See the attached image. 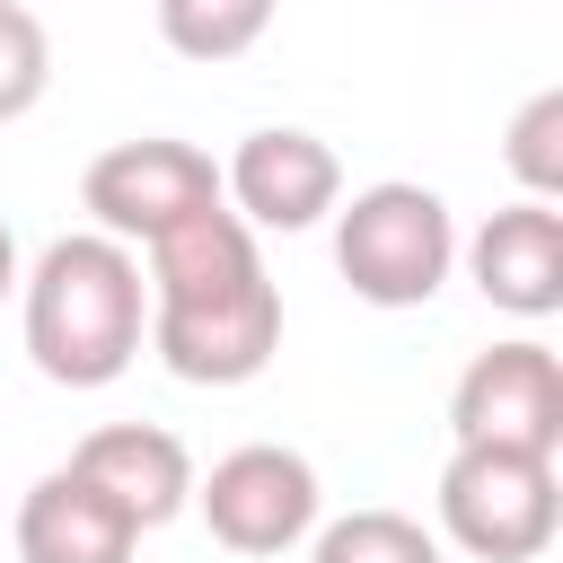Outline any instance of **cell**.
Instances as JSON below:
<instances>
[{
	"label": "cell",
	"instance_id": "cell-1",
	"mask_svg": "<svg viewBox=\"0 0 563 563\" xmlns=\"http://www.w3.org/2000/svg\"><path fill=\"white\" fill-rule=\"evenodd\" d=\"M150 352L185 387H246L282 352V282L229 202L150 238Z\"/></svg>",
	"mask_w": 563,
	"mask_h": 563
},
{
	"label": "cell",
	"instance_id": "cell-2",
	"mask_svg": "<svg viewBox=\"0 0 563 563\" xmlns=\"http://www.w3.org/2000/svg\"><path fill=\"white\" fill-rule=\"evenodd\" d=\"M18 308H26V361L53 387H114L150 334V273L123 238L70 229L18 273Z\"/></svg>",
	"mask_w": 563,
	"mask_h": 563
},
{
	"label": "cell",
	"instance_id": "cell-3",
	"mask_svg": "<svg viewBox=\"0 0 563 563\" xmlns=\"http://www.w3.org/2000/svg\"><path fill=\"white\" fill-rule=\"evenodd\" d=\"M325 220H334V273L369 308H431L440 282L457 273V220L413 176H378Z\"/></svg>",
	"mask_w": 563,
	"mask_h": 563
},
{
	"label": "cell",
	"instance_id": "cell-4",
	"mask_svg": "<svg viewBox=\"0 0 563 563\" xmlns=\"http://www.w3.org/2000/svg\"><path fill=\"white\" fill-rule=\"evenodd\" d=\"M563 528V484H554V457H528V449H484V440H457L449 466H440V537L466 545L475 563H537Z\"/></svg>",
	"mask_w": 563,
	"mask_h": 563
},
{
	"label": "cell",
	"instance_id": "cell-5",
	"mask_svg": "<svg viewBox=\"0 0 563 563\" xmlns=\"http://www.w3.org/2000/svg\"><path fill=\"white\" fill-rule=\"evenodd\" d=\"M79 202H88V220H97L106 238L150 246V238H167L176 220H194V211L220 202V167H211V150H194V141H176V132H141V141H114V150L88 158Z\"/></svg>",
	"mask_w": 563,
	"mask_h": 563
},
{
	"label": "cell",
	"instance_id": "cell-6",
	"mask_svg": "<svg viewBox=\"0 0 563 563\" xmlns=\"http://www.w3.org/2000/svg\"><path fill=\"white\" fill-rule=\"evenodd\" d=\"M194 510L229 554H290L317 528L325 493H317V466L299 449L246 440V449L211 457V475H194Z\"/></svg>",
	"mask_w": 563,
	"mask_h": 563
},
{
	"label": "cell",
	"instance_id": "cell-7",
	"mask_svg": "<svg viewBox=\"0 0 563 563\" xmlns=\"http://www.w3.org/2000/svg\"><path fill=\"white\" fill-rule=\"evenodd\" d=\"M449 431L484 440V449H528L554 457L563 449V361L537 334H510L493 352H475L449 387Z\"/></svg>",
	"mask_w": 563,
	"mask_h": 563
},
{
	"label": "cell",
	"instance_id": "cell-8",
	"mask_svg": "<svg viewBox=\"0 0 563 563\" xmlns=\"http://www.w3.org/2000/svg\"><path fill=\"white\" fill-rule=\"evenodd\" d=\"M220 202H229L246 229L299 238V229H317V220L343 202V158H334L317 132H299V123H264V132H246L238 158L220 167Z\"/></svg>",
	"mask_w": 563,
	"mask_h": 563
},
{
	"label": "cell",
	"instance_id": "cell-9",
	"mask_svg": "<svg viewBox=\"0 0 563 563\" xmlns=\"http://www.w3.org/2000/svg\"><path fill=\"white\" fill-rule=\"evenodd\" d=\"M457 264L466 282L501 308V317H554L563 308V211L554 202H501L475 238H457Z\"/></svg>",
	"mask_w": 563,
	"mask_h": 563
},
{
	"label": "cell",
	"instance_id": "cell-10",
	"mask_svg": "<svg viewBox=\"0 0 563 563\" xmlns=\"http://www.w3.org/2000/svg\"><path fill=\"white\" fill-rule=\"evenodd\" d=\"M132 545H141L132 510L106 484H88L70 457L35 475L18 501V563H132Z\"/></svg>",
	"mask_w": 563,
	"mask_h": 563
},
{
	"label": "cell",
	"instance_id": "cell-11",
	"mask_svg": "<svg viewBox=\"0 0 563 563\" xmlns=\"http://www.w3.org/2000/svg\"><path fill=\"white\" fill-rule=\"evenodd\" d=\"M70 466L88 484H106L132 510V528H167L194 501V449L176 431H158V422H106V431H88L70 449Z\"/></svg>",
	"mask_w": 563,
	"mask_h": 563
},
{
	"label": "cell",
	"instance_id": "cell-12",
	"mask_svg": "<svg viewBox=\"0 0 563 563\" xmlns=\"http://www.w3.org/2000/svg\"><path fill=\"white\" fill-rule=\"evenodd\" d=\"M273 9L282 0H158V35L185 62H238V53L264 44Z\"/></svg>",
	"mask_w": 563,
	"mask_h": 563
},
{
	"label": "cell",
	"instance_id": "cell-13",
	"mask_svg": "<svg viewBox=\"0 0 563 563\" xmlns=\"http://www.w3.org/2000/svg\"><path fill=\"white\" fill-rule=\"evenodd\" d=\"M317 545H308V563H440V537L422 528V519H405V510H343V519H325V528H308Z\"/></svg>",
	"mask_w": 563,
	"mask_h": 563
},
{
	"label": "cell",
	"instance_id": "cell-14",
	"mask_svg": "<svg viewBox=\"0 0 563 563\" xmlns=\"http://www.w3.org/2000/svg\"><path fill=\"white\" fill-rule=\"evenodd\" d=\"M501 158H510V176H519L528 202H554V194H563V88H537V97L510 114Z\"/></svg>",
	"mask_w": 563,
	"mask_h": 563
},
{
	"label": "cell",
	"instance_id": "cell-15",
	"mask_svg": "<svg viewBox=\"0 0 563 563\" xmlns=\"http://www.w3.org/2000/svg\"><path fill=\"white\" fill-rule=\"evenodd\" d=\"M44 88H53V35H44V18H35V9L0 0V123L35 114V106H44Z\"/></svg>",
	"mask_w": 563,
	"mask_h": 563
},
{
	"label": "cell",
	"instance_id": "cell-16",
	"mask_svg": "<svg viewBox=\"0 0 563 563\" xmlns=\"http://www.w3.org/2000/svg\"><path fill=\"white\" fill-rule=\"evenodd\" d=\"M18 290V238H9V220H0V299Z\"/></svg>",
	"mask_w": 563,
	"mask_h": 563
}]
</instances>
